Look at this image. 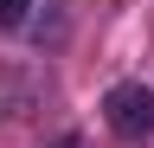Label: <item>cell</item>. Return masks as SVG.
Returning a JSON list of instances; mask_svg holds the SVG:
<instances>
[{
  "label": "cell",
  "mask_w": 154,
  "mask_h": 148,
  "mask_svg": "<svg viewBox=\"0 0 154 148\" xmlns=\"http://www.w3.org/2000/svg\"><path fill=\"white\" fill-rule=\"evenodd\" d=\"M32 20V0H0V32H19Z\"/></svg>",
  "instance_id": "cell-2"
},
{
  "label": "cell",
  "mask_w": 154,
  "mask_h": 148,
  "mask_svg": "<svg viewBox=\"0 0 154 148\" xmlns=\"http://www.w3.org/2000/svg\"><path fill=\"white\" fill-rule=\"evenodd\" d=\"M103 122H109V135H116V142H128V148L154 142V90H148V84H135V77L109 84V90H103Z\"/></svg>",
  "instance_id": "cell-1"
},
{
  "label": "cell",
  "mask_w": 154,
  "mask_h": 148,
  "mask_svg": "<svg viewBox=\"0 0 154 148\" xmlns=\"http://www.w3.org/2000/svg\"><path fill=\"white\" fill-rule=\"evenodd\" d=\"M45 148H84V142H77V135H51Z\"/></svg>",
  "instance_id": "cell-3"
}]
</instances>
